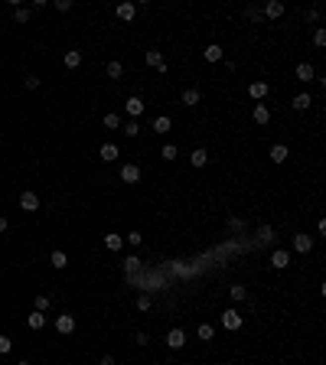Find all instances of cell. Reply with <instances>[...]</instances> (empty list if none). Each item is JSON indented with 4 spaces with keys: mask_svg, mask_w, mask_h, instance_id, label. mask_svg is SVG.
Instances as JSON below:
<instances>
[{
    "mask_svg": "<svg viewBox=\"0 0 326 365\" xmlns=\"http://www.w3.org/2000/svg\"><path fill=\"white\" fill-rule=\"evenodd\" d=\"M268 92H271V85H268V82H251V85H248V98H251V101L268 98Z\"/></svg>",
    "mask_w": 326,
    "mask_h": 365,
    "instance_id": "cell-2",
    "label": "cell"
},
{
    "mask_svg": "<svg viewBox=\"0 0 326 365\" xmlns=\"http://www.w3.org/2000/svg\"><path fill=\"white\" fill-rule=\"evenodd\" d=\"M46 307H49V297H46V294H39V297H36V310L43 313V310H46Z\"/></svg>",
    "mask_w": 326,
    "mask_h": 365,
    "instance_id": "cell-38",
    "label": "cell"
},
{
    "mask_svg": "<svg viewBox=\"0 0 326 365\" xmlns=\"http://www.w3.org/2000/svg\"><path fill=\"white\" fill-rule=\"evenodd\" d=\"M147 65H150V69H160V72H166V62H163V55H160V52H154V49L147 52Z\"/></svg>",
    "mask_w": 326,
    "mask_h": 365,
    "instance_id": "cell-22",
    "label": "cell"
},
{
    "mask_svg": "<svg viewBox=\"0 0 326 365\" xmlns=\"http://www.w3.org/2000/svg\"><path fill=\"white\" fill-rule=\"evenodd\" d=\"M124 134H127V137H137V134H140V124H137V121H127V124H124Z\"/></svg>",
    "mask_w": 326,
    "mask_h": 365,
    "instance_id": "cell-34",
    "label": "cell"
},
{
    "mask_svg": "<svg viewBox=\"0 0 326 365\" xmlns=\"http://www.w3.org/2000/svg\"><path fill=\"white\" fill-rule=\"evenodd\" d=\"M124 111H127V114H131V117H137V114H144V101H140V98H137V95H131V98H127V101H124Z\"/></svg>",
    "mask_w": 326,
    "mask_h": 365,
    "instance_id": "cell-8",
    "label": "cell"
},
{
    "mask_svg": "<svg viewBox=\"0 0 326 365\" xmlns=\"http://www.w3.org/2000/svg\"><path fill=\"white\" fill-rule=\"evenodd\" d=\"M30 16H33L30 7H16L13 10V20H16V23H30Z\"/></svg>",
    "mask_w": 326,
    "mask_h": 365,
    "instance_id": "cell-26",
    "label": "cell"
},
{
    "mask_svg": "<svg viewBox=\"0 0 326 365\" xmlns=\"http://www.w3.org/2000/svg\"><path fill=\"white\" fill-rule=\"evenodd\" d=\"M294 248L300 251V255H307V251L313 248V238L310 235H294Z\"/></svg>",
    "mask_w": 326,
    "mask_h": 365,
    "instance_id": "cell-14",
    "label": "cell"
},
{
    "mask_svg": "<svg viewBox=\"0 0 326 365\" xmlns=\"http://www.w3.org/2000/svg\"><path fill=\"white\" fill-rule=\"evenodd\" d=\"M199 101H202L199 88H186V92H183V104H186V108H196Z\"/></svg>",
    "mask_w": 326,
    "mask_h": 365,
    "instance_id": "cell-17",
    "label": "cell"
},
{
    "mask_svg": "<svg viewBox=\"0 0 326 365\" xmlns=\"http://www.w3.org/2000/svg\"><path fill=\"white\" fill-rule=\"evenodd\" d=\"M62 62H65V69H78V65H82V52H78V49H69V52L62 55Z\"/></svg>",
    "mask_w": 326,
    "mask_h": 365,
    "instance_id": "cell-15",
    "label": "cell"
},
{
    "mask_svg": "<svg viewBox=\"0 0 326 365\" xmlns=\"http://www.w3.org/2000/svg\"><path fill=\"white\" fill-rule=\"evenodd\" d=\"M251 117H255V124H268L271 121V111H268V104H255V111H251Z\"/></svg>",
    "mask_w": 326,
    "mask_h": 365,
    "instance_id": "cell-10",
    "label": "cell"
},
{
    "mask_svg": "<svg viewBox=\"0 0 326 365\" xmlns=\"http://www.w3.org/2000/svg\"><path fill=\"white\" fill-rule=\"evenodd\" d=\"M49 264H53L55 271H62V267L69 264V258H65V251H53V255H49Z\"/></svg>",
    "mask_w": 326,
    "mask_h": 365,
    "instance_id": "cell-23",
    "label": "cell"
},
{
    "mask_svg": "<svg viewBox=\"0 0 326 365\" xmlns=\"http://www.w3.org/2000/svg\"><path fill=\"white\" fill-rule=\"evenodd\" d=\"M105 248H108V251H121V248H124V235H117V232L105 235Z\"/></svg>",
    "mask_w": 326,
    "mask_h": 365,
    "instance_id": "cell-9",
    "label": "cell"
},
{
    "mask_svg": "<svg viewBox=\"0 0 326 365\" xmlns=\"http://www.w3.org/2000/svg\"><path fill=\"white\" fill-rule=\"evenodd\" d=\"M137 310H150V297H137Z\"/></svg>",
    "mask_w": 326,
    "mask_h": 365,
    "instance_id": "cell-41",
    "label": "cell"
},
{
    "mask_svg": "<svg viewBox=\"0 0 326 365\" xmlns=\"http://www.w3.org/2000/svg\"><path fill=\"white\" fill-rule=\"evenodd\" d=\"M297 78H300V82H313V78H317V72H313L310 62H300V65H297Z\"/></svg>",
    "mask_w": 326,
    "mask_h": 365,
    "instance_id": "cell-16",
    "label": "cell"
},
{
    "mask_svg": "<svg viewBox=\"0 0 326 365\" xmlns=\"http://www.w3.org/2000/svg\"><path fill=\"white\" fill-rule=\"evenodd\" d=\"M245 16H248V20H255V23H261V20H264V13H261L258 7H248V10H245Z\"/></svg>",
    "mask_w": 326,
    "mask_h": 365,
    "instance_id": "cell-33",
    "label": "cell"
},
{
    "mask_svg": "<svg viewBox=\"0 0 326 365\" xmlns=\"http://www.w3.org/2000/svg\"><path fill=\"white\" fill-rule=\"evenodd\" d=\"M0 232H7V218L0 215Z\"/></svg>",
    "mask_w": 326,
    "mask_h": 365,
    "instance_id": "cell-43",
    "label": "cell"
},
{
    "mask_svg": "<svg viewBox=\"0 0 326 365\" xmlns=\"http://www.w3.org/2000/svg\"><path fill=\"white\" fill-rule=\"evenodd\" d=\"M189 163H193V166H206V163H209V154H206V150H193V154H189Z\"/></svg>",
    "mask_w": 326,
    "mask_h": 365,
    "instance_id": "cell-24",
    "label": "cell"
},
{
    "mask_svg": "<svg viewBox=\"0 0 326 365\" xmlns=\"http://www.w3.org/2000/svg\"><path fill=\"white\" fill-rule=\"evenodd\" d=\"M20 209H23V212H36L39 209V196L36 193H23V196H20Z\"/></svg>",
    "mask_w": 326,
    "mask_h": 365,
    "instance_id": "cell-7",
    "label": "cell"
},
{
    "mask_svg": "<svg viewBox=\"0 0 326 365\" xmlns=\"http://www.w3.org/2000/svg\"><path fill=\"white\" fill-rule=\"evenodd\" d=\"M310 104H313V98H310V95H307V92H303V95H297V98L290 101V108H294V111H307V108H310Z\"/></svg>",
    "mask_w": 326,
    "mask_h": 365,
    "instance_id": "cell-18",
    "label": "cell"
},
{
    "mask_svg": "<svg viewBox=\"0 0 326 365\" xmlns=\"http://www.w3.org/2000/svg\"><path fill=\"white\" fill-rule=\"evenodd\" d=\"M228 294H232V300H245V297H248V290L235 284V287H228Z\"/></svg>",
    "mask_w": 326,
    "mask_h": 365,
    "instance_id": "cell-31",
    "label": "cell"
},
{
    "mask_svg": "<svg viewBox=\"0 0 326 365\" xmlns=\"http://www.w3.org/2000/svg\"><path fill=\"white\" fill-rule=\"evenodd\" d=\"M313 43L323 49V46H326V30H317V33H313Z\"/></svg>",
    "mask_w": 326,
    "mask_h": 365,
    "instance_id": "cell-36",
    "label": "cell"
},
{
    "mask_svg": "<svg viewBox=\"0 0 326 365\" xmlns=\"http://www.w3.org/2000/svg\"><path fill=\"white\" fill-rule=\"evenodd\" d=\"M98 365H114V356H101V362Z\"/></svg>",
    "mask_w": 326,
    "mask_h": 365,
    "instance_id": "cell-42",
    "label": "cell"
},
{
    "mask_svg": "<svg viewBox=\"0 0 326 365\" xmlns=\"http://www.w3.org/2000/svg\"><path fill=\"white\" fill-rule=\"evenodd\" d=\"M264 16H271V20H277V16H284V3H280V0H271V3L264 7Z\"/></svg>",
    "mask_w": 326,
    "mask_h": 365,
    "instance_id": "cell-21",
    "label": "cell"
},
{
    "mask_svg": "<svg viewBox=\"0 0 326 365\" xmlns=\"http://www.w3.org/2000/svg\"><path fill=\"white\" fill-rule=\"evenodd\" d=\"M101 124L108 127V131H117V127H121V117H117V114H105V117H101Z\"/></svg>",
    "mask_w": 326,
    "mask_h": 365,
    "instance_id": "cell-28",
    "label": "cell"
},
{
    "mask_svg": "<svg viewBox=\"0 0 326 365\" xmlns=\"http://www.w3.org/2000/svg\"><path fill=\"white\" fill-rule=\"evenodd\" d=\"M23 85L33 92V88H39V78H36V75H26V82H23Z\"/></svg>",
    "mask_w": 326,
    "mask_h": 365,
    "instance_id": "cell-39",
    "label": "cell"
},
{
    "mask_svg": "<svg viewBox=\"0 0 326 365\" xmlns=\"http://www.w3.org/2000/svg\"><path fill=\"white\" fill-rule=\"evenodd\" d=\"M20 365H30V362H20Z\"/></svg>",
    "mask_w": 326,
    "mask_h": 365,
    "instance_id": "cell-44",
    "label": "cell"
},
{
    "mask_svg": "<svg viewBox=\"0 0 326 365\" xmlns=\"http://www.w3.org/2000/svg\"><path fill=\"white\" fill-rule=\"evenodd\" d=\"M98 154H101V160H105V163H114L121 150H117L114 144H101V150H98Z\"/></svg>",
    "mask_w": 326,
    "mask_h": 365,
    "instance_id": "cell-11",
    "label": "cell"
},
{
    "mask_svg": "<svg viewBox=\"0 0 326 365\" xmlns=\"http://www.w3.org/2000/svg\"><path fill=\"white\" fill-rule=\"evenodd\" d=\"M160 156H163V160H176V147H173V144H166V147L160 150Z\"/></svg>",
    "mask_w": 326,
    "mask_h": 365,
    "instance_id": "cell-35",
    "label": "cell"
},
{
    "mask_svg": "<svg viewBox=\"0 0 326 365\" xmlns=\"http://www.w3.org/2000/svg\"><path fill=\"white\" fill-rule=\"evenodd\" d=\"M166 346H170V349H183V346H186V333H183V329H170V333H166Z\"/></svg>",
    "mask_w": 326,
    "mask_h": 365,
    "instance_id": "cell-4",
    "label": "cell"
},
{
    "mask_svg": "<svg viewBox=\"0 0 326 365\" xmlns=\"http://www.w3.org/2000/svg\"><path fill=\"white\" fill-rule=\"evenodd\" d=\"M287 156H290V150L284 147V144H274V147H271V160H274V163H284Z\"/></svg>",
    "mask_w": 326,
    "mask_h": 365,
    "instance_id": "cell-19",
    "label": "cell"
},
{
    "mask_svg": "<svg viewBox=\"0 0 326 365\" xmlns=\"http://www.w3.org/2000/svg\"><path fill=\"white\" fill-rule=\"evenodd\" d=\"M124 271H127V274L140 271V258H137V255H127V258H124Z\"/></svg>",
    "mask_w": 326,
    "mask_h": 365,
    "instance_id": "cell-27",
    "label": "cell"
},
{
    "mask_svg": "<svg viewBox=\"0 0 326 365\" xmlns=\"http://www.w3.org/2000/svg\"><path fill=\"white\" fill-rule=\"evenodd\" d=\"M55 329H59L62 336L75 333V316H72V313H59V316H55Z\"/></svg>",
    "mask_w": 326,
    "mask_h": 365,
    "instance_id": "cell-1",
    "label": "cell"
},
{
    "mask_svg": "<svg viewBox=\"0 0 326 365\" xmlns=\"http://www.w3.org/2000/svg\"><path fill=\"white\" fill-rule=\"evenodd\" d=\"M222 326L232 329V333H235V329H241V313L238 310H225V313H222Z\"/></svg>",
    "mask_w": 326,
    "mask_h": 365,
    "instance_id": "cell-3",
    "label": "cell"
},
{
    "mask_svg": "<svg viewBox=\"0 0 326 365\" xmlns=\"http://www.w3.org/2000/svg\"><path fill=\"white\" fill-rule=\"evenodd\" d=\"M206 62H218V59H222V55H225V49L218 46V43H212V46H206Z\"/></svg>",
    "mask_w": 326,
    "mask_h": 365,
    "instance_id": "cell-13",
    "label": "cell"
},
{
    "mask_svg": "<svg viewBox=\"0 0 326 365\" xmlns=\"http://www.w3.org/2000/svg\"><path fill=\"white\" fill-rule=\"evenodd\" d=\"M124 238H127V245H140V241H144V235H140V232H127Z\"/></svg>",
    "mask_w": 326,
    "mask_h": 365,
    "instance_id": "cell-37",
    "label": "cell"
},
{
    "mask_svg": "<svg viewBox=\"0 0 326 365\" xmlns=\"http://www.w3.org/2000/svg\"><path fill=\"white\" fill-rule=\"evenodd\" d=\"M121 179H124V183H140V166L137 163H124L121 166Z\"/></svg>",
    "mask_w": 326,
    "mask_h": 365,
    "instance_id": "cell-5",
    "label": "cell"
},
{
    "mask_svg": "<svg viewBox=\"0 0 326 365\" xmlns=\"http://www.w3.org/2000/svg\"><path fill=\"white\" fill-rule=\"evenodd\" d=\"M212 336H216V329H212L209 323H199V339H202V342H209Z\"/></svg>",
    "mask_w": 326,
    "mask_h": 365,
    "instance_id": "cell-29",
    "label": "cell"
},
{
    "mask_svg": "<svg viewBox=\"0 0 326 365\" xmlns=\"http://www.w3.org/2000/svg\"><path fill=\"white\" fill-rule=\"evenodd\" d=\"M114 13H117V16H121V20H124V23H127V20H134V13H137V7H134V3H117V10H114Z\"/></svg>",
    "mask_w": 326,
    "mask_h": 365,
    "instance_id": "cell-20",
    "label": "cell"
},
{
    "mask_svg": "<svg viewBox=\"0 0 326 365\" xmlns=\"http://www.w3.org/2000/svg\"><path fill=\"white\" fill-rule=\"evenodd\" d=\"M290 264V251H284V248H277L271 255V267H277V271H284V267Z\"/></svg>",
    "mask_w": 326,
    "mask_h": 365,
    "instance_id": "cell-6",
    "label": "cell"
},
{
    "mask_svg": "<svg viewBox=\"0 0 326 365\" xmlns=\"http://www.w3.org/2000/svg\"><path fill=\"white\" fill-rule=\"evenodd\" d=\"M10 349H13V339H10V336H0V356H7Z\"/></svg>",
    "mask_w": 326,
    "mask_h": 365,
    "instance_id": "cell-32",
    "label": "cell"
},
{
    "mask_svg": "<svg viewBox=\"0 0 326 365\" xmlns=\"http://www.w3.org/2000/svg\"><path fill=\"white\" fill-rule=\"evenodd\" d=\"M170 117H166V114H160V117H157V121H154V134H166V131H170Z\"/></svg>",
    "mask_w": 326,
    "mask_h": 365,
    "instance_id": "cell-25",
    "label": "cell"
},
{
    "mask_svg": "<svg viewBox=\"0 0 326 365\" xmlns=\"http://www.w3.org/2000/svg\"><path fill=\"white\" fill-rule=\"evenodd\" d=\"M55 10H62V13H65V10H72V0H55Z\"/></svg>",
    "mask_w": 326,
    "mask_h": 365,
    "instance_id": "cell-40",
    "label": "cell"
},
{
    "mask_svg": "<svg viewBox=\"0 0 326 365\" xmlns=\"http://www.w3.org/2000/svg\"><path fill=\"white\" fill-rule=\"evenodd\" d=\"M108 75L111 78H121V75H124V65H121V62H108Z\"/></svg>",
    "mask_w": 326,
    "mask_h": 365,
    "instance_id": "cell-30",
    "label": "cell"
},
{
    "mask_svg": "<svg viewBox=\"0 0 326 365\" xmlns=\"http://www.w3.org/2000/svg\"><path fill=\"white\" fill-rule=\"evenodd\" d=\"M26 326L30 329H46V313H30V316H26Z\"/></svg>",
    "mask_w": 326,
    "mask_h": 365,
    "instance_id": "cell-12",
    "label": "cell"
}]
</instances>
